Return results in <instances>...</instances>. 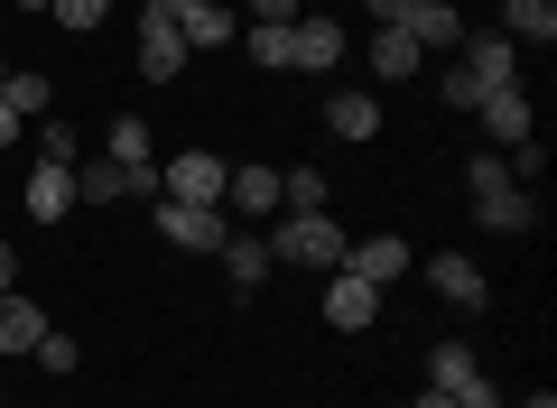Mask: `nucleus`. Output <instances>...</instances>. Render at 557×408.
<instances>
[{"instance_id": "f257e3e1", "label": "nucleus", "mask_w": 557, "mask_h": 408, "mask_svg": "<svg viewBox=\"0 0 557 408\" xmlns=\"http://www.w3.org/2000/svg\"><path fill=\"white\" fill-rule=\"evenodd\" d=\"M465 195H474V223H483V233H530V223H539V195L511 186V168H502L493 149L465 158Z\"/></svg>"}, {"instance_id": "f03ea898", "label": "nucleus", "mask_w": 557, "mask_h": 408, "mask_svg": "<svg viewBox=\"0 0 557 408\" xmlns=\"http://www.w3.org/2000/svg\"><path fill=\"white\" fill-rule=\"evenodd\" d=\"M260 242H270V260H278V270H344V242H354V233H344V223L335 214H278V233H260Z\"/></svg>"}, {"instance_id": "7ed1b4c3", "label": "nucleus", "mask_w": 557, "mask_h": 408, "mask_svg": "<svg viewBox=\"0 0 557 408\" xmlns=\"http://www.w3.org/2000/svg\"><path fill=\"white\" fill-rule=\"evenodd\" d=\"M344 57H354L344 20H325V10H298V20H288V65H298V75H335Z\"/></svg>"}, {"instance_id": "20e7f679", "label": "nucleus", "mask_w": 557, "mask_h": 408, "mask_svg": "<svg viewBox=\"0 0 557 408\" xmlns=\"http://www.w3.org/2000/svg\"><path fill=\"white\" fill-rule=\"evenodd\" d=\"M223 176H233V168H223L214 149H177L159 168V195H168V205H223Z\"/></svg>"}, {"instance_id": "39448f33", "label": "nucleus", "mask_w": 557, "mask_h": 408, "mask_svg": "<svg viewBox=\"0 0 557 408\" xmlns=\"http://www.w3.org/2000/svg\"><path fill=\"white\" fill-rule=\"evenodd\" d=\"M168 10H177V0H139V75H149V84H168L186 65V38H177Z\"/></svg>"}, {"instance_id": "423d86ee", "label": "nucleus", "mask_w": 557, "mask_h": 408, "mask_svg": "<svg viewBox=\"0 0 557 408\" xmlns=\"http://www.w3.org/2000/svg\"><path fill=\"white\" fill-rule=\"evenodd\" d=\"M159 233L177 242V251H223V242H233V214H223V205H168L159 195Z\"/></svg>"}, {"instance_id": "0eeeda50", "label": "nucleus", "mask_w": 557, "mask_h": 408, "mask_svg": "<svg viewBox=\"0 0 557 408\" xmlns=\"http://www.w3.org/2000/svg\"><path fill=\"white\" fill-rule=\"evenodd\" d=\"M381 316V288L372 279H354V270H325V325L335 334H362Z\"/></svg>"}, {"instance_id": "6e6552de", "label": "nucleus", "mask_w": 557, "mask_h": 408, "mask_svg": "<svg viewBox=\"0 0 557 408\" xmlns=\"http://www.w3.org/2000/svg\"><path fill=\"white\" fill-rule=\"evenodd\" d=\"M465 121H483V131H493L502 149H520V139H539V112H530V94H520V84H502V94H483V102H474Z\"/></svg>"}, {"instance_id": "1a4fd4ad", "label": "nucleus", "mask_w": 557, "mask_h": 408, "mask_svg": "<svg viewBox=\"0 0 557 408\" xmlns=\"http://www.w3.org/2000/svg\"><path fill=\"white\" fill-rule=\"evenodd\" d=\"M520 57H530V47H511L502 28H483V38H465V75H474L483 94H502V84H520Z\"/></svg>"}, {"instance_id": "9d476101", "label": "nucleus", "mask_w": 557, "mask_h": 408, "mask_svg": "<svg viewBox=\"0 0 557 408\" xmlns=\"http://www.w3.org/2000/svg\"><path fill=\"white\" fill-rule=\"evenodd\" d=\"M168 20H177L186 57H196V47H233V38H242V20H233V10H223V0H177Z\"/></svg>"}, {"instance_id": "9b49d317", "label": "nucleus", "mask_w": 557, "mask_h": 408, "mask_svg": "<svg viewBox=\"0 0 557 408\" xmlns=\"http://www.w3.org/2000/svg\"><path fill=\"white\" fill-rule=\"evenodd\" d=\"M344 270H354V279H372V288H391V279H409V242H399V233L344 242Z\"/></svg>"}, {"instance_id": "f8f14e48", "label": "nucleus", "mask_w": 557, "mask_h": 408, "mask_svg": "<svg viewBox=\"0 0 557 408\" xmlns=\"http://www.w3.org/2000/svg\"><path fill=\"white\" fill-rule=\"evenodd\" d=\"M428 288H437L446 307H465V316H474L483 297H493V279H483V270H474L465 251H437V260H428Z\"/></svg>"}, {"instance_id": "ddd939ff", "label": "nucleus", "mask_w": 557, "mask_h": 408, "mask_svg": "<svg viewBox=\"0 0 557 408\" xmlns=\"http://www.w3.org/2000/svg\"><path fill=\"white\" fill-rule=\"evenodd\" d=\"M399 28H409L428 57H446V47L465 38V10H456V0H409V10H399Z\"/></svg>"}, {"instance_id": "4468645a", "label": "nucleus", "mask_w": 557, "mask_h": 408, "mask_svg": "<svg viewBox=\"0 0 557 408\" xmlns=\"http://www.w3.org/2000/svg\"><path fill=\"white\" fill-rule=\"evenodd\" d=\"M362 65H372L381 84H409V75H428V47H418L409 28H381V38L362 47Z\"/></svg>"}, {"instance_id": "2eb2a0df", "label": "nucleus", "mask_w": 557, "mask_h": 408, "mask_svg": "<svg viewBox=\"0 0 557 408\" xmlns=\"http://www.w3.org/2000/svg\"><path fill=\"white\" fill-rule=\"evenodd\" d=\"M75 214V168H28V223H65Z\"/></svg>"}, {"instance_id": "dca6fc26", "label": "nucleus", "mask_w": 557, "mask_h": 408, "mask_svg": "<svg viewBox=\"0 0 557 408\" xmlns=\"http://www.w3.org/2000/svg\"><path fill=\"white\" fill-rule=\"evenodd\" d=\"M38 334H47V307L10 288V297H0V353H20V362H28V353H38Z\"/></svg>"}, {"instance_id": "f3484780", "label": "nucleus", "mask_w": 557, "mask_h": 408, "mask_svg": "<svg viewBox=\"0 0 557 408\" xmlns=\"http://www.w3.org/2000/svg\"><path fill=\"white\" fill-rule=\"evenodd\" d=\"M223 214H278V168H233L223 176Z\"/></svg>"}, {"instance_id": "a211bd4d", "label": "nucleus", "mask_w": 557, "mask_h": 408, "mask_svg": "<svg viewBox=\"0 0 557 408\" xmlns=\"http://www.w3.org/2000/svg\"><path fill=\"white\" fill-rule=\"evenodd\" d=\"M214 260H223V279H233V288H242V297H251V288H260V279H270V270H278V260H270V242H260V233H233V242H223V251H214Z\"/></svg>"}, {"instance_id": "6ab92c4d", "label": "nucleus", "mask_w": 557, "mask_h": 408, "mask_svg": "<svg viewBox=\"0 0 557 408\" xmlns=\"http://www.w3.org/2000/svg\"><path fill=\"white\" fill-rule=\"evenodd\" d=\"M502 38L511 47H548L557 38V0H502Z\"/></svg>"}, {"instance_id": "aec40b11", "label": "nucleus", "mask_w": 557, "mask_h": 408, "mask_svg": "<svg viewBox=\"0 0 557 408\" xmlns=\"http://www.w3.org/2000/svg\"><path fill=\"white\" fill-rule=\"evenodd\" d=\"M0 102H10L20 121H47V112H57V84H47L38 65H10V75H0Z\"/></svg>"}, {"instance_id": "412c9836", "label": "nucleus", "mask_w": 557, "mask_h": 408, "mask_svg": "<svg viewBox=\"0 0 557 408\" xmlns=\"http://www.w3.org/2000/svg\"><path fill=\"white\" fill-rule=\"evenodd\" d=\"M325 131L335 139H381V94H335L325 102Z\"/></svg>"}, {"instance_id": "4be33fe9", "label": "nucleus", "mask_w": 557, "mask_h": 408, "mask_svg": "<svg viewBox=\"0 0 557 408\" xmlns=\"http://www.w3.org/2000/svg\"><path fill=\"white\" fill-rule=\"evenodd\" d=\"M102 158H121V168H159V139H149V121L121 112L112 131H102Z\"/></svg>"}, {"instance_id": "5701e85b", "label": "nucleus", "mask_w": 557, "mask_h": 408, "mask_svg": "<svg viewBox=\"0 0 557 408\" xmlns=\"http://www.w3.org/2000/svg\"><path fill=\"white\" fill-rule=\"evenodd\" d=\"M278 214H325V176L317 168H288V176H278Z\"/></svg>"}, {"instance_id": "b1692460", "label": "nucleus", "mask_w": 557, "mask_h": 408, "mask_svg": "<svg viewBox=\"0 0 557 408\" xmlns=\"http://www.w3.org/2000/svg\"><path fill=\"white\" fill-rule=\"evenodd\" d=\"M465 371H483V362H474L465 344H428V390H456Z\"/></svg>"}, {"instance_id": "393cba45", "label": "nucleus", "mask_w": 557, "mask_h": 408, "mask_svg": "<svg viewBox=\"0 0 557 408\" xmlns=\"http://www.w3.org/2000/svg\"><path fill=\"white\" fill-rule=\"evenodd\" d=\"M38 158H47V168H75V158H84V139L65 131L57 112H47V121H38Z\"/></svg>"}, {"instance_id": "a878e982", "label": "nucleus", "mask_w": 557, "mask_h": 408, "mask_svg": "<svg viewBox=\"0 0 557 408\" xmlns=\"http://www.w3.org/2000/svg\"><path fill=\"white\" fill-rule=\"evenodd\" d=\"M47 20H57V28H75V38H84V28H102V20H112V0H57Z\"/></svg>"}, {"instance_id": "bb28decb", "label": "nucleus", "mask_w": 557, "mask_h": 408, "mask_svg": "<svg viewBox=\"0 0 557 408\" xmlns=\"http://www.w3.org/2000/svg\"><path fill=\"white\" fill-rule=\"evenodd\" d=\"M242 57L251 65H288V28H242Z\"/></svg>"}, {"instance_id": "cd10ccee", "label": "nucleus", "mask_w": 557, "mask_h": 408, "mask_svg": "<svg viewBox=\"0 0 557 408\" xmlns=\"http://www.w3.org/2000/svg\"><path fill=\"white\" fill-rule=\"evenodd\" d=\"M28 362H38V371H75V362H84V353H75V344H65V334H57V325H47V334H38V353H28Z\"/></svg>"}, {"instance_id": "c85d7f7f", "label": "nucleus", "mask_w": 557, "mask_h": 408, "mask_svg": "<svg viewBox=\"0 0 557 408\" xmlns=\"http://www.w3.org/2000/svg\"><path fill=\"white\" fill-rule=\"evenodd\" d=\"M446 399H456V408H502V390H493V381H483V371H465V381H456V390H446Z\"/></svg>"}, {"instance_id": "c756f323", "label": "nucleus", "mask_w": 557, "mask_h": 408, "mask_svg": "<svg viewBox=\"0 0 557 408\" xmlns=\"http://www.w3.org/2000/svg\"><path fill=\"white\" fill-rule=\"evenodd\" d=\"M437 94H446V112H474V102H483V84H474V75H465V65H456V75H446Z\"/></svg>"}, {"instance_id": "7c9ffc66", "label": "nucleus", "mask_w": 557, "mask_h": 408, "mask_svg": "<svg viewBox=\"0 0 557 408\" xmlns=\"http://www.w3.org/2000/svg\"><path fill=\"white\" fill-rule=\"evenodd\" d=\"M298 20V0H251V28H288Z\"/></svg>"}, {"instance_id": "2f4dec72", "label": "nucleus", "mask_w": 557, "mask_h": 408, "mask_svg": "<svg viewBox=\"0 0 557 408\" xmlns=\"http://www.w3.org/2000/svg\"><path fill=\"white\" fill-rule=\"evenodd\" d=\"M362 10H372V28H399V10H409V0H362Z\"/></svg>"}, {"instance_id": "473e14b6", "label": "nucleus", "mask_w": 557, "mask_h": 408, "mask_svg": "<svg viewBox=\"0 0 557 408\" xmlns=\"http://www.w3.org/2000/svg\"><path fill=\"white\" fill-rule=\"evenodd\" d=\"M20 288V251H10V242H0V297Z\"/></svg>"}, {"instance_id": "72a5a7b5", "label": "nucleus", "mask_w": 557, "mask_h": 408, "mask_svg": "<svg viewBox=\"0 0 557 408\" xmlns=\"http://www.w3.org/2000/svg\"><path fill=\"white\" fill-rule=\"evenodd\" d=\"M0 149H20V112L10 102H0Z\"/></svg>"}, {"instance_id": "f704fd0d", "label": "nucleus", "mask_w": 557, "mask_h": 408, "mask_svg": "<svg viewBox=\"0 0 557 408\" xmlns=\"http://www.w3.org/2000/svg\"><path fill=\"white\" fill-rule=\"evenodd\" d=\"M418 408H456V399H446V390H418Z\"/></svg>"}, {"instance_id": "c9c22d12", "label": "nucleus", "mask_w": 557, "mask_h": 408, "mask_svg": "<svg viewBox=\"0 0 557 408\" xmlns=\"http://www.w3.org/2000/svg\"><path fill=\"white\" fill-rule=\"evenodd\" d=\"M530 408H557V390H530Z\"/></svg>"}, {"instance_id": "e433bc0d", "label": "nucleus", "mask_w": 557, "mask_h": 408, "mask_svg": "<svg viewBox=\"0 0 557 408\" xmlns=\"http://www.w3.org/2000/svg\"><path fill=\"white\" fill-rule=\"evenodd\" d=\"M10 10H57V0H10Z\"/></svg>"}, {"instance_id": "4c0bfd02", "label": "nucleus", "mask_w": 557, "mask_h": 408, "mask_svg": "<svg viewBox=\"0 0 557 408\" xmlns=\"http://www.w3.org/2000/svg\"><path fill=\"white\" fill-rule=\"evenodd\" d=\"M0 75H10V57H0Z\"/></svg>"}]
</instances>
